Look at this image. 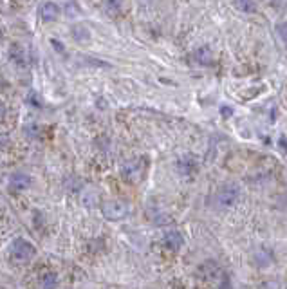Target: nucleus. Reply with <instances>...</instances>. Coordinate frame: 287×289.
Masks as SVG:
<instances>
[{
	"mask_svg": "<svg viewBox=\"0 0 287 289\" xmlns=\"http://www.w3.org/2000/svg\"><path fill=\"white\" fill-rule=\"evenodd\" d=\"M36 253L34 246L26 239H15L9 244V255H11L13 260L17 262H28L31 260Z\"/></svg>",
	"mask_w": 287,
	"mask_h": 289,
	"instance_id": "1",
	"label": "nucleus"
},
{
	"mask_svg": "<svg viewBox=\"0 0 287 289\" xmlns=\"http://www.w3.org/2000/svg\"><path fill=\"white\" fill-rule=\"evenodd\" d=\"M101 211H103V217L109 221H123L125 217H128L130 208L123 201H107L101 206Z\"/></svg>",
	"mask_w": 287,
	"mask_h": 289,
	"instance_id": "2",
	"label": "nucleus"
},
{
	"mask_svg": "<svg viewBox=\"0 0 287 289\" xmlns=\"http://www.w3.org/2000/svg\"><path fill=\"white\" fill-rule=\"evenodd\" d=\"M240 197V188H238L237 184H224L221 188L217 190L215 194V202L217 206H221V208H226V206H233L235 202L238 201Z\"/></svg>",
	"mask_w": 287,
	"mask_h": 289,
	"instance_id": "3",
	"label": "nucleus"
},
{
	"mask_svg": "<svg viewBox=\"0 0 287 289\" xmlns=\"http://www.w3.org/2000/svg\"><path fill=\"white\" fill-rule=\"evenodd\" d=\"M38 13L44 22H55L60 17V7L55 2H42L38 7Z\"/></svg>",
	"mask_w": 287,
	"mask_h": 289,
	"instance_id": "4",
	"label": "nucleus"
},
{
	"mask_svg": "<svg viewBox=\"0 0 287 289\" xmlns=\"http://www.w3.org/2000/svg\"><path fill=\"white\" fill-rule=\"evenodd\" d=\"M33 184V179H31V175H28V173L24 172H15L9 177V188L11 190H28L29 186Z\"/></svg>",
	"mask_w": 287,
	"mask_h": 289,
	"instance_id": "5",
	"label": "nucleus"
},
{
	"mask_svg": "<svg viewBox=\"0 0 287 289\" xmlns=\"http://www.w3.org/2000/svg\"><path fill=\"white\" fill-rule=\"evenodd\" d=\"M163 242H165L170 250H179L182 246V242H184V239H182V235L177 231V230H170V231H166L165 237H163Z\"/></svg>",
	"mask_w": 287,
	"mask_h": 289,
	"instance_id": "6",
	"label": "nucleus"
},
{
	"mask_svg": "<svg viewBox=\"0 0 287 289\" xmlns=\"http://www.w3.org/2000/svg\"><path fill=\"white\" fill-rule=\"evenodd\" d=\"M177 168H179V172L184 173V175H188V173H192L197 168V161L194 159V156H184L182 159H179V163H177Z\"/></svg>",
	"mask_w": 287,
	"mask_h": 289,
	"instance_id": "7",
	"label": "nucleus"
},
{
	"mask_svg": "<svg viewBox=\"0 0 287 289\" xmlns=\"http://www.w3.org/2000/svg\"><path fill=\"white\" fill-rule=\"evenodd\" d=\"M71 34L72 38L76 40V42H80V44H85V42L90 40V31L85 26H72Z\"/></svg>",
	"mask_w": 287,
	"mask_h": 289,
	"instance_id": "8",
	"label": "nucleus"
},
{
	"mask_svg": "<svg viewBox=\"0 0 287 289\" xmlns=\"http://www.w3.org/2000/svg\"><path fill=\"white\" fill-rule=\"evenodd\" d=\"M195 60L199 61V63H202V65L211 63V51L208 49V47H201V49H197V53H195Z\"/></svg>",
	"mask_w": 287,
	"mask_h": 289,
	"instance_id": "9",
	"label": "nucleus"
},
{
	"mask_svg": "<svg viewBox=\"0 0 287 289\" xmlns=\"http://www.w3.org/2000/svg\"><path fill=\"white\" fill-rule=\"evenodd\" d=\"M58 288V277L55 273H45L42 278V289H56Z\"/></svg>",
	"mask_w": 287,
	"mask_h": 289,
	"instance_id": "10",
	"label": "nucleus"
},
{
	"mask_svg": "<svg viewBox=\"0 0 287 289\" xmlns=\"http://www.w3.org/2000/svg\"><path fill=\"white\" fill-rule=\"evenodd\" d=\"M123 175H125L127 179H130V181L138 179V175H139L138 165H134V163H128V165H125V167H123Z\"/></svg>",
	"mask_w": 287,
	"mask_h": 289,
	"instance_id": "11",
	"label": "nucleus"
},
{
	"mask_svg": "<svg viewBox=\"0 0 287 289\" xmlns=\"http://www.w3.org/2000/svg\"><path fill=\"white\" fill-rule=\"evenodd\" d=\"M237 4L244 13H253L257 9V2L255 0H237Z\"/></svg>",
	"mask_w": 287,
	"mask_h": 289,
	"instance_id": "12",
	"label": "nucleus"
},
{
	"mask_svg": "<svg viewBox=\"0 0 287 289\" xmlns=\"http://www.w3.org/2000/svg\"><path fill=\"white\" fill-rule=\"evenodd\" d=\"M105 7H107V11L114 15V13H117L121 9V0H107Z\"/></svg>",
	"mask_w": 287,
	"mask_h": 289,
	"instance_id": "13",
	"label": "nucleus"
},
{
	"mask_svg": "<svg viewBox=\"0 0 287 289\" xmlns=\"http://www.w3.org/2000/svg\"><path fill=\"white\" fill-rule=\"evenodd\" d=\"M28 103H29V105H33V107H42V101L38 100V94H36L34 90H29V94H28Z\"/></svg>",
	"mask_w": 287,
	"mask_h": 289,
	"instance_id": "14",
	"label": "nucleus"
},
{
	"mask_svg": "<svg viewBox=\"0 0 287 289\" xmlns=\"http://www.w3.org/2000/svg\"><path fill=\"white\" fill-rule=\"evenodd\" d=\"M278 36H280L284 42H287V22H284V24L278 26Z\"/></svg>",
	"mask_w": 287,
	"mask_h": 289,
	"instance_id": "15",
	"label": "nucleus"
},
{
	"mask_svg": "<svg viewBox=\"0 0 287 289\" xmlns=\"http://www.w3.org/2000/svg\"><path fill=\"white\" fill-rule=\"evenodd\" d=\"M51 45H53V47H55V49H56V53H60V55H61V53H63V51H65V47H63V44H60V42H58V40H56V38L51 40Z\"/></svg>",
	"mask_w": 287,
	"mask_h": 289,
	"instance_id": "16",
	"label": "nucleus"
},
{
	"mask_svg": "<svg viewBox=\"0 0 287 289\" xmlns=\"http://www.w3.org/2000/svg\"><path fill=\"white\" fill-rule=\"evenodd\" d=\"M219 289H233L230 277H224V278H222V282H221V286H219Z\"/></svg>",
	"mask_w": 287,
	"mask_h": 289,
	"instance_id": "17",
	"label": "nucleus"
},
{
	"mask_svg": "<svg viewBox=\"0 0 287 289\" xmlns=\"http://www.w3.org/2000/svg\"><path fill=\"white\" fill-rule=\"evenodd\" d=\"M4 116H6V107H4L2 103H0V119H2Z\"/></svg>",
	"mask_w": 287,
	"mask_h": 289,
	"instance_id": "18",
	"label": "nucleus"
},
{
	"mask_svg": "<svg viewBox=\"0 0 287 289\" xmlns=\"http://www.w3.org/2000/svg\"><path fill=\"white\" fill-rule=\"evenodd\" d=\"M222 114H224V116H230V114H231V109H222Z\"/></svg>",
	"mask_w": 287,
	"mask_h": 289,
	"instance_id": "19",
	"label": "nucleus"
},
{
	"mask_svg": "<svg viewBox=\"0 0 287 289\" xmlns=\"http://www.w3.org/2000/svg\"><path fill=\"white\" fill-rule=\"evenodd\" d=\"M2 38H4V29L0 28V40H2Z\"/></svg>",
	"mask_w": 287,
	"mask_h": 289,
	"instance_id": "20",
	"label": "nucleus"
}]
</instances>
